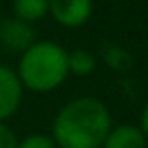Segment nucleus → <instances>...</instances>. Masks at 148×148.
I'll return each mask as SVG.
<instances>
[{
    "mask_svg": "<svg viewBox=\"0 0 148 148\" xmlns=\"http://www.w3.org/2000/svg\"><path fill=\"white\" fill-rule=\"evenodd\" d=\"M110 129L112 116L103 101L79 97L56 114L52 140L60 148H101Z\"/></svg>",
    "mask_w": 148,
    "mask_h": 148,
    "instance_id": "nucleus-1",
    "label": "nucleus"
},
{
    "mask_svg": "<svg viewBox=\"0 0 148 148\" xmlns=\"http://www.w3.org/2000/svg\"><path fill=\"white\" fill-rule=\"evenodd\" d=\"M101 148H146V137L135 125L112 127Z\"/></svg>",
    "mask_w": 148,
    "mask_h": 148,
    "instance_id": "nucleus-6",
    "label": "nucleus"
},
{
    "mask_svg": "<svg viewBox=\"0 0 148 148\" xmlns=\"http://www.w3.org/2000/svg\"><path fill=\"white\" fill-rule=\"evenodd\" d=\"M0 22H2V17H0Z\"/></svg>",
    "mask_w": 148,
    "mask_h": 148,
    "instance_id": "nucleus-13",
    "label": "nucleus"
},
{
    "mask_svg": "<svg viewBox=\"0 0 148 148\" xmlns=\"http://www.w3.org/2000/svg\"><path fill=\"white\" fill-rule=\"evenodd\" d=\"M47 7L49 0H13V13H15L13 17L32 24L47 15Z\"/></svg>",
    "mask_w": 148,
    "mask_h": 148,
    "instance_id": "nucleus-7",
    "label": "nucleus"
},
{
    "mask_svg": "<svg viewBox=\"0 0 148 148\" xmlns=\"http://www.w3.org/2000/svg\"><path fill=\"white\" fill-rule=\"evenodd\" d=\"M142 133H144V137H146V142H148V103L144 105V112H142Z\"/></svg>",
    "mask_w": 148,
    "mask_h": 148,
    "instance_id": "nucleus-12",
    "label": "nucleus"
},
{
    "mask_svg": "<svg viewBox=\"0 0 148 148\" xmlns=\"http://www.w3.org/2000/svg\"><path fill=\"white\" fill-rule=\"evenodd\" d=\"M67 67H69V73L77 75V77L90 75L97 67V56L88 49H75V52L67 54Z\"/></svg>",
    "mask_w": 148,
    "mask_h": 148,
    "instance_id": "nucleus-9",
    "label": "nucleus"
},
{
    "mask_svg": "<svg viewBox=\"0 0 148 148\" xmlns=\"http://www.w3.org/2000/svg\"><path fill=\"white\" fill-rule=\"evenodd\" d=\"M0 148H17V137L4 122H0Z\"/></svg>",
    "mask_w": 148,
    "mask_h": 148,
    "instance_id": "nucleus-11",
    "label": "nucleus"
},
{
    "mask_svg": "<svg viewBox=\"0 0 148 148\" xmlns=\"http://www.w3.org/2000/svg\"><path fill=\"white\" fill-rule=\"evenodd\" d=\"M47 13H52L60 26L79 28L92 15V0H49Z\"/></svg>",
    "mask_w": 148,
    "mask_h": 148,
    "instance_id": "nucleus-3",
    "label": "nucleus"
},
{
    "mask_svg": "<svg viewBox=\"0 0 148 148\" xmlns=\"http://www.w3.org/2000/svg\"><path fill=\"white\" fill-rule=\"evenodd\" d=\"M101 56H103L105 64H108L110 69L118 71V73H125V71H129L131 64H133V56L127 52L125 47H120V45H116V43L103 45V49H101Z\"/></svg>",
    "mask_w": 148,
    "mask_h": 148,
    "instance_id": "nucleus-8",
    "label": "nucleus"
},
{
    "mask_svg": "<svg viewBox=\"0 0 148 148\" xmlns=\"http://www.w3.org/2000/svg\"><path fill=\"white\" fill-rule=\"evenodd\" d=\"M17 148H56V144L49 135L34 133V135L24 137L22 142H17Z\"/></svg>",
    "mask_w": 148,
    "mask_h": 148,
    "instance_id": "nucleus-10",
    "label": "nucleus"
},
{
    "mask_svg": "<svg viewBox=\"0 0 148 148\" xmlns=\"http://www.w3.org/2000/svg\"><path fill=\"white\" fill-rule=\"evenodd\" d=\"M34 43V28L17 17H9L0 22V45L11 52H26Z\"/></svg>",
    "mask_w": 148,
    "mask_h": 148,
    "instance_id": "nucleus-5",
    "label": "nucleus"
},
{
    "mask_svg": "<svg viewBox=\"0 0 148 148\" xmlns=\"http://www.w3.org/2000/svg\"><path fill=\"white\" fill-rule=\"evenodd\" d=\"M69 75L67 49L54 41H34L22 54L17 77L34 92H52Z\"/></svg>",
    "mask_w": 148,
    "mask_h": 148,
    "instance_id": "nucleus-2",
    "label": "nucleus"
},
{
    "mask_svg": "<svg viewBox=\"0 0 148 148\" xmlns=\"http://www.w3.org/2000/svg\"><path fill=\"white\" fill-rule=\"evenodd\" d=\"M24 86L19 82L17 73L9 67L0 64V122L11 118L22 105Z\"/></svg>",
    "mask_w": 148,
    "mask_h": 148,
    "instance_id": "nucleus-4",
    "label": "nucleus"
}]
</instances>
